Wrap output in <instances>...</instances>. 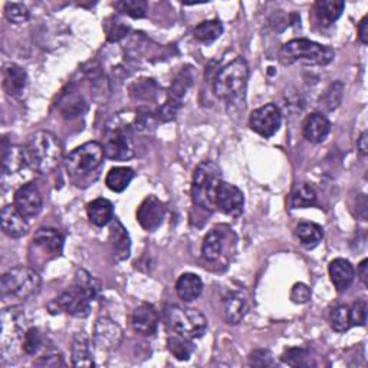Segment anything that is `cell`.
<instances>
[{"label": "cell", "instance_id": "cell-1", "mask_svg": "<svg viewBox=\"0 0 368 368\" xmlns=\"http://www.w3.org/2000/svg\"><path fill=\"white\" fill-rule=\"evenodd\" d=\"M26 165L39 174H50L62 162L64 148L60 138L50 131L33 133L23 147Z\"/></svg>", "mask_w": 368, "mask_h": 368}, {"label": "cell", "instance_id": "cell-2", "mask_svg": "<svg viewBox=\"0 0 368 368\" xmlns=\"http://www.w3.org/2000/svg\"><path fill=\"white\" fill-rule=\"evenodd\" d=\"M334 50L330 46L317 43L309 39H294L279 50V61L289 67L295 64L306 67H325L334 60Z\"/></svg>", "mask_w": 368, "mask_h": 368}, {"label": "cell", "instance_id": "cell-3", "mask_svg": "<svg viewBox=\"0 0 368 368\" xmlns=\"http://www.w3.org/2000/svg\"><path fill=\"white\" fill-rule=\"evenodd\" d=\"M222 172L213 162H201L191 180V199L193 203L208 212L216 210V194L219 184L222 183Z\"/></svg>", "mask_w": 368, "mask_h": 368}, {"label": "cell", "instance_id": "cell-4", "mask_svg": "<svg viewBox=\"0 0 368 368\" xmlns=\"http://www.w3.org/2000/svg\"><path fill=\"white\" fill-rule=\"evenodd\" d=\"M249 79V67L243 58H236L225 65L215 78L213 92L218 98L233 102L245 96Z\"/></svg>", "mask_w": 368, "mask_h": 368}, {"label": "cell", "instance_id": "cell-5", "mask_svg": "<svg viewBox=\"0 0 368 368\" xmlns=\"http://www.w3.org/2000/svg\"><path fill=\"white\" fill-rule=\"evenodd\" d=\"M40 282V277L35 269L16 267L4 274L0 279V292L4 298L26 301L39 291Z\"/></svg>", "mask_w": 368, "mask_h": 368}, {"label": "cell", "instance_id": "cell-6", "mask_svg": "<svg viewBox=\"0 0 368 368\" xmlns=\"http://www.w3.org/2000/svg\"><path fill=\"white\" fill-rule=\"evenodd\" d=\"M166 321L173 333L190 340L203 337L207 330L206 317L200 311L193 308L172 305L166 309Z\"/></svg>", "mask_w": 368, "mask_h": 368}, {"label": "cell", "instance_id": "cell-7", "mask_svg": "<svg viewBox=\"0 0 368 368\" xmlns=\"http://www.w3.org/2000/svg\"><path fill=\"white\" fill-rule=\"evenodd\" d=\"M104 147L98 141H88L65 157V169L74 177H84L94 173L104 162Z\"/></svg>", "mask_w": 368, "mask_h": 368}, {"label": "cell", "instance_id": "cell-8", "mask_svg": "<svg viewBox=\"0 0 368 368\" xmlns=\"http://www.w3.org/2000/svg\"><path fill=\"white\" fill-rule=\"evenodd\" d=\"M105 157L116 162H127L134 157V145L128 131L121 126H108L104 138Z\"/></svg>", "mask_w": 368, "mask_h": 368}, {"label": "cell", "instance_id": "cell-9", "mask_svg": "<svg viewBox=\"0 0 368 368\" xmlns=\"http://www.w3.org/2000/svg\"><path fill=\"white\" fill-rule=\"evenodd\" d=\"M191 85V75L189 71H182L177 78L173 81L169 94H167V99L166 102L162 105V107L154 113V118H157L159 121L167 123L172 121L176 114L179 113V110L182 108L183 105V98L189 89V87Z\"/></svg>", "mask_w": 368, "mask_h": 368}, {"label": "cell", "instance_id": "cell-10", "mask_svg": "<svg viewBox=\"0 0 368 368\" xmlns=\"http://www.w3.org/2000/svg\"><path fill=\"white\" fill-rule=\"evenodd\" d=\"M282 124V116L275 104H267L255 110L249 117V127L259 135L269 138L275 135Z\"/></svg>", "mask_w": 368, "mask_h": 368}, {"label": "cell", "instance_id": "cell-11", "mask_svg": "<svg viewBox=\"0 0 368 368\" xmlns=\"http://www.w3.org/2000/svg\"><path fill=\"white\" fill-rule=\"evenodd\" d=\"M124 338L123 328L108 317H99L94 325L92 340L98 350L114 351L117 350Z\"/></svg>", "mask_w": 368, "mask_h": 368}, {"label": "cell", "instance_id": "cell-12", "mask_svg": "<svg viewBox=\"0 0 368 368\" xmlns=\"http://www.w3.org/2000/svg\"><path fill=\"white\" fill-rule=\"evenodd\" d=\"M55 302L61 311L77 318H87L91 313V296L75 284L68 291L62 292Z\"/></svg>", "mask_w": 368, "mask_h": 368}, {"label": "cell", "instance_id": "cell-13", "mask_svg": "<svg viewBox=\"0 0 368 368\" xmlns=\"http://www.w3.org/2000/svg\"><path fill=\"white\" fill-rule=\"evenodd\" d=\"M166 216V207L162 200L155 196H147L137 208V222L147 230L154 232L159 229Z\"/></svg>", "mask_w": 368, "mask_h": 368}, {"label": "cell", "instance_id": "cell-14", "mask_svg": "<svg viewBox=\"0 0 368 368\" xmlns=\"http://www.w3.org/2000/svg\"><path fill=\"white\" fill-rule=\"evenodd\" d=\"M23 318L25 313L19 306H13L11 309H5L2 312V348L6 352L9 348L15 345L19 340L22 344L23 338Z\"/></svg>", "mask_w": 368, "mask_h": 368}, {"label": "cell", "instance_id": "cell-15", "mask_svg": "<svg viewBox=\"0 0 368 368\" xmlns=\"http://www.w3.org/2000/svg\"><path fill=\"white\" fill-rule=\"evenodd\" d=\"M243 204L245 197L240 189L226 182H222L219 184L216 194V208H219L222 213L229 216H238L242 213Z\"/></svg>", "mask_w": 368, "mask_h": 368}, {"label": "cell", "instance_id": "cell-16", "mask_svg": "<svg viewBox=\"0 0 368 368\" xmlns=\"http://www.w3.org/2000/svg\"><path fill=\"white\" fill-rule=\"evenodd\" d=\"M15 207L25 218H33L42 210V194L35 183H26L19 187L13 199Z\"/></svg>", "mask_w": 368, "mask_h": 368}, {"label": "cell", "instance_id": "cell-17", "mask_svg": "<svg viewBox=\"0 0 368 368\" xmlns=\"http://www.w3.org/2000/svg\"><path fill=\"white\" fill-rule=\"evenodd\" d=\"M159 313L150 303H141L133 311L131 325L135 333L144 337L154 335L159 328Z\"/></svg>", "mask_w": 368, "mask_h": 368}, {"label": "cell", "instance_id": "cell-18", "mask_svg": "<svg viewBox=\"0 0 368 368\" xmlns=\"http://www.w3.org/2000/svg\"><path fill=\"white\" fill-rule=\"evenodd\" d=\"M0 222H2L4 233L12 239L23 238L29 230L26 218L15 207V204L13 206L9 204L4 207L2 219H0Z\"/></svg>", "mask_w": 368, "mask_h": 368}, {"label": "cell", "instance_id": "cell-19", "mask_svg": "<svg viewBox=\"0 0 368 368\" xmlns=\"http://www.w3.org/2000/svg\"><path fill=\"white\" fill-rule=\"evenodd\" d=\"M33 242L38 247H40L45 253L50 255L52 257L60 256L64 249V238L61 232L52 228L38 229L33 236Z\"/></svg>", "mask_w": 368, "mask_h": 368}, {"label": "cell", "instance_id": "cell-20", "mask_svg": "<svg viewBox=\"0 0 368 368\" xmlns=\"http://www.w3.org/2000/svg\"><path fill=\"white\" fill-rule=\"evenodd\" d=\"M331 130V124L327 120L325 116L320 114V113H313L311 114L305 123H303V137L312 143V144H320L323 143Z\"/></svg>", "mask_w": 368, "mask_h": 368}, {"label": "cell", "instance_id": "cell-21", "mask_svg": "<svg viewBox=\"0 0 368 368\" xmlns=\"http://www.w3.org/2000/svg\"><path fill=\"white\" fill-rule=\"evenodd\" d=\"M328 272H330L331 282L338 292L347 291L351 286V284L354 281V277H355L352 265L350 264L347 259H342V257L334 259L331 262Z\"/></svg>", "mask_w": 368, "mask_h": 368}, {"label": "cell", "instance_id": "cell-22", "mask_svg": "<svg viewBox=\"0 0 368 368\" xmlns=\"http://www.w3.org/2000/svg\"><path fill=\"white\" fill-rule=\"evenodd\" d=\"M28 84V75L26 71L16 65V64H8L4 68V89L9 96L18 98L23 94Z\"/></svg>", "mask_w": 368, "mask_h": 368}, {"label": "cell", "instance_id": "cell-23", "mask_svg": "<svg viewBox=\"0 0 368 368\" xmlns=\"http://www.w3.org/2000/svg\"><path fill=\"white\" fill-rule=\"evenodd\" d=\"M223 309L228 324H239L246 317L249 309L247 298L239 291L230 292L223 301Z\"/></svg>", "mask_w": 368, "mask_h": 368}, {"label": "cell", "instance_id": "cell-24", "mask_svg": "<svg viewBox=\"0 0 368 368\" xmlns=\"http://www.w3.org/2000/svg\"><path fill=\"white\" fill-rule=\"evenodd\" d=\"M87 213L92 225L104 228L111 223L114 219V206L107 199H95L87 206Z\"/></svg>", "mask_w": 368, "mask_h": 368}, {"label": "cell", "instance_id": "cell-25", "mask_svg": "<svg viewBox=\"0 0 368 368\" xmlns=\"http://www.w3.org/2000/svg\"><path fill=\"white\" fill-rule=\"evenodd\" d=\"M71 355H72V365L77 368H91L95 365L91 354L89 338L85 333H78L72 338L71 345Z\"/></svg>", "mask_w": 368, "mask_h": 368}, {"label": "cell", "instance_id": "cell-26", "mask_svg": "<svg viewBox=\"0 0 368 368\" xmlns=\"http://www.w3.org/2000/svg\"><path fill=\"white\" fill-rule=\"evenodd\" d=\"M344 8L345 4L341 0H318L313 5V12L323 26H331L341 18Z\"/></svg>", "mask_w": 368, "mask_h": 368}, {"label": "cell", "instance_id": "cell-27", "mask_svg": "<svg viewBox=\"0 0 368 368\" xmlns=\"http://www.w3.org/2000/svg\"><path fill=\"white\" fill-rule=\"evenodd\" d=\"M110 240H111L113 250H114V255L117 256V259H120V260L128 259L130 250H131L130 236H128V232L126 230V228L123 226V223L117 218H114L111 221Z\"/></svg>", "mask_w": 368, "mask_h": 368}, {"label": "cell", "instance_id": "cell-28", "mask_svg": "<svg viewBox=\"0 0 368 368\" xmlns=\"http://www.w3.org/2000/svg\"><path fill=\"white\" fill-rule=\"evenodd\" d=\"M176 292L184 302L196 301L203 292V282L196 274H183L176 282Z\"/></svg>", "mask_w": 368, "mask_h": 368}, {"label": "cell", "instance_id": "cell-29", "mask_svg": "<svg viewBox=\"0 0 368 368\" xmlns=\"http://www.w3.org/2000/svg\"><path fill=\"white\" fill-rule=\"evenodd\" d=\"M225 249V232L222 229H212L206 236L201 245L203 257L208 262H216Z\"/></svg>", "mask_w": 368, "mask_h": 368}, {"label": "cell", "instance_id": "cell-30", "mask_svg": "<svg viewBox=\"0 0 368 368\" xmlns=\"http://www.w3.org/2000/svg\"><path fill=\"white\" fill-rule=\"evenodd\" d=\"M296 238L299 239L301 245L306 249H313L318 246L324 238V230L320 225L312 222H302L296 226Z\"/></svg>", "mask_w": 368, "mask_h": 368}, {"label": "cell", "instance_id": "cell-31", "mask_svg": "<svg viewBox=\"0 0 368 368\" xmlns=\"http://www.w3.org/2000/svg\"><path fill=\"white\" fill-rule=\"evenodd\" d=\"M26 165L25 150L19 145H11L4 152V162L2 169L6 176H12L15 173H19Z\"/></svg>", "mask_w": 368, "mask_h": 368}, {"label": "cell", "instance_id": "cell-32", "mask_svg": "<svg viewBox=\"0 0 368 368\" xmlns=\"http://www.w3.org/2000/svg\"><path fill=\"white\" fill-rule=\"evenodd\" d=\"M134 179V172L130 167H114L105 177V184L116 193H123Z\"/></svg>", "mask_w": 368, "mask_h": 368}, {"label": "cell", "instance_id": "cell-33", "mask_svg": "<svg viewBox=\"0 0 368 368\" xmlns=\"http://www.w3.org/2000/svg\"><path fill=\"white\" fill-rule=\"evenodd\" d=\"M317 203V191L308 183H299L294 187L291 206L294 208H306Z\"/></svg>", "mask_w": 368, "mask_h": 368}, {"label": "cell", "instance_id": "cell-34", "mask_svg": "<svg viewBox=\"0 0 368 368\" xmlns=\"http://www.w3.org/2000/svg\"><path fill=\"white\" fill-rule=\"evenodd\" d=\"M222 33H223V25L218 19L201 22L193 30L194 39H197L199 42H203V43H210V42L216 40L218 38H221Z\"/></svg>", "mask_w": 368, "mask_h": 368}, {"label": "cell", "instance_id": "cell-35", "mask_svg": "<svg viewBox=\"0 0 368 368\" xmlns=\"http://www.w3.org/2000/svg\"><path fill=\"white\" fill-rule=\"evenodd\" d=\"M167 347H169V351L180 361H187L194 351V345H193L191 340L186 338L183 335H179L176 333L167 338Z\"/></svg>", "mask_w": 368, "mask_h": 368}, {"label": "cell", "instance_id": "cell-36", "mask_svg": "<svg viewBox=\"0 0 368 368\" xmlns=\"http://www.w3.org/2000/svg\"><path fill=\"white\" fill-rule=\"evenodd\" d=\"M342 95H344V84L341 81L331 84L330 88L321 96V107L327 111L335 110L341 104Z\"/></svg>", "mask_w": 368, "mask_h": 368}, {"label": "cell", "instance_id": "cell-37", "mask_svg": "<svg viewBox=\"0 0 368 368\" xmlns=\"http://www.w3.org/2000/svg\"><path fill=\"white\" fill-rule=\"evenodd\" d=\"M282 361L291 367H311L315 365L311 352L306 348H288L282 354Z\"/></svg>", "mask_w": 368, "mask_h": 368}, {"label": "cell", "instance_id": "cell-38", "mask_svg": "<svg viewBox=\"0 0 368 368\" xmlns=\"http://www.w3.org/2000/svg\"><path fill=\"white\" fill-rule=\"evenodd\" d=\"M114 8L134 19H141L147 13V2L144 0H121V2L114 4Z\"/></svg>", "mask_w": 368, "mask_h": 368}, {"label": "cell", "instance_id": "cell-39", "mask_svg": "<svg viewBox=\"0 0 368 368\" xmlns=\"http://www.w3.org/2000/svg\"><path fill=\"white\" fill-rule=\"evenodd\" d=\"M331 327L337 333H345L351 328V317H350V306L340 305L331 312Z\"/></svg>", "mask_w": 368, "mask_h": 368}, {"label": "cell", "instance_id": "cell-40", "mask_svg": "<svg viewBox=\"0 0 368 368\" xmlns=\"http://www.w3.org/2000/svg\"><path fill=\"white\" fill-rule=\"evenodd\" d=\"M75 285L79 286L82 291H85L91 296L92 301L98 296V294L101 291V284L94 277H91V274H88L85 269L77 271Z\"/></svg>", "mask_w": 368, "mask_h": 368}, {"label": "cell", "instance_id": "cell-41", "mask_svg": "<svg viewBox=\"0 0 368 368\" xmlns=\"http://www.w3.org/2000/svg\"><path fill=\"white\" fill-rule=\"evenodd\" d=\"M42 342H43V340H42V335H40L39 330L35 328V327H30L23 334L22 351L28 355H33L42 348Z\"/></svg>", "mask_w": 368, "mask_h": 368}, {"label": "cell", "instance_id": "cell-42", "mask_svg": "<svg viewBox=\"0 0 368 368\" xmlns=\"http://www.w3.org/2000/svg\"><path fill=\"white\" fill-rule=\"evenodd\" d=\"M5 16L9 22H12L15 25H22V23H26L29 21L30 12L23 4L8 2L5 5Z\"/></svg>", "mask_w": 368, "mask_h": 368}, {"label": "cell", "instance_id": "cell-43", "mask_svg": "<svg viewBox=\"0 0 368 368\" xmlns=\"http://www.w3.org/2000/svg\"><path fill=\"white\" fill-rule=\"evenodd\" d=\"M84 108H85V102L77 94H71L68 96V99L61 104V113L64 114L65 118H72V117L81 116Z\"/></svg>", "mask_w": 368, "mask_h": 368}, {"label": "cell", "instance_id": "cell-44", "mask_svg": "<svg viewBox=\"0 0 368 368\" xmlns=\"http://www.w3.org/2000/svg\"><path fill=\"white\" fill-rule=\"evenodd\" d=\"M104 30H105V33H107V39L110 42H117L127 35L128 26H126L121 21H118L116 18H110L105 21Z\"/></svg>", "mask_w": 368, "mask_h": 368}, {"label": "cell", "instance_id": "cell-45", "mask_svg": "<svg viewBox=\"0 0 368 368\" xmlns=\"http://www.w3.org/2000/svg\"><path fill=\"white\" fill-rule=\"evenodd\" d=\"M157 85L152 79H141L131 87V95L137 99H152L155 96Z\"/></svg>", "mask_w": 368, "mask_h": 368}, {"label": "cell", "instance_id": "cell-46", "mask_svg": "<svg viewBox=\"0 0 368 368\" xmlns=\"http://www.w3.org/2000/svg\"><path fill=\"white\" fill-rule=\"evenodd\" d=\"M247 365L250 367H274L275 361L268 350H255L249 354Z\"/></svg>", "mask_w": 368, "mask_h": 368}, {"label": "cell", "instance_id": "cell-47", "mask_svg": "<svg viewBox=\"0 0 368 368\" xmlns=\"http://www.w3.org/2000/svg\"><path fill=\"white\" fill-rule=\"evenodd\" d=\"M350 317H351V325H365L367 323V302L365 301H357L350 308Z\"/></svg>", "mask_w": 368, "mask_h": 368}, {"label": "cell", "instance_id": "cell-48", "mask_svg": "<svg viewBox=\"0 0 368 368\" xmlns=\"http://www.w3.org/2000/svg\"><path fill=\"white\" fill-rule=\"evenodd\" d=\"M294 303H306L311 299V289L305 284H295L291 291Z\"/></svg>", "mask_w": 368, "mask_h": 368}, {"label": "cell", "instance_id": "cell-49", "mask_svg": "<svg viewBox=\"0 0 368 368\" xmlns=\"http://www.w3.org/2000/svg\"><path fill=\"white\" fill-rule=\"evenodd\" d=\"M36 365L58 367V365H65V361L62 359L61 354H46V355L40 357L39 361H36Z\"/></svg>", "mask_w": 368, "mask_h": 368}, {"label": "cell", "instance_id": "cell-50", "mask_svg": "<svg viewBox=\"0 0 368 368\" xmlns=\"http://www.w3.org/2000/svg\"><path fill=\"white\" fill-rule=\"evenodd\" d=\"M358 38L362 45L368 43V16H364L358 26Z\"/></svg>", "mask_w": 368, "mask_h": 368}, {"label": "cell", "instance_id": "cell-51", "mask_svg": "<svg viewBox=\"0 0 368 368\" xmlns=\"http://www.w3.org/2000/svg\"><path fill=\"white\" fill-rule=\"evenodd\" d=\"M358 277H359L361 284L364 286H367L368 285V281H367V278H368V260L367 259H364L358 267Z\"/></svg>", "mask_w": 368, "mask_h": 368}, {"label": "cell", "instance_id": "cell-52", "mask_svg": "<svg viewBox=\"0 0 368 368\" xmlns=\"http://www.w3.org/2000/svg\"><path fill=\"white\" fill-rule=\"evenodd\" d=\"M357 147L361 155H367L368 154V134L367 131H362V134L359 135L358 141H357Z\"/></svg>", "mask_w": 368, "mask_h": 368}]
</instances>
